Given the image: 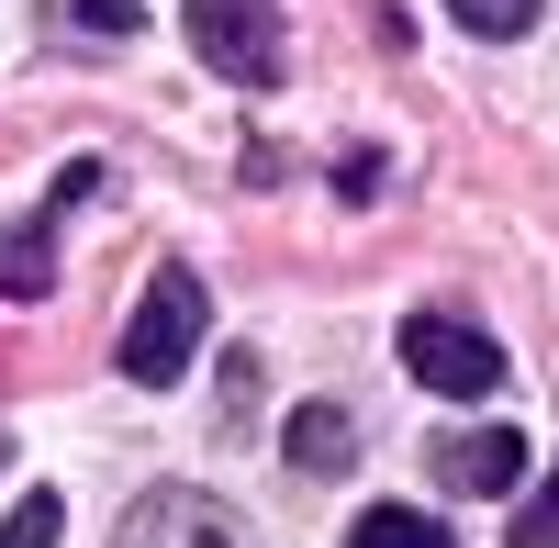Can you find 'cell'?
<instances>
[{
	"instance_id": "9",
	"label": "cell",
	"mask_w": 559,
	"mask_h": 548,
	"mask_svg": "<svg viewBox=\"0 0 559 548\" xmlns=\"http://www.w3.org/2000/svg\"><path fill=\"white\" fill-rule=\"evenodd\" d=\"M57 526H68V504H57V492H23V504L0 515V548H57Z\"/></svg>"
},
{
	"instance_id": "14",
	"label": "cell",
	"mask_w": 559,
	"mask_h": 548,
	"mask_svg": "<svg viewBox=\"0 0 559 548\" xmlns=\"http://www.w3.org/2000/svg\"><path fill=\"white\" fill-rule=\"evenodd\" d=\"M0 460H12V437H0Z\"/></svg>"
},
{
	"instance_id": "7",
	"label": "cell",
	"mask_w": 559,
	"mask_h": 548,
	"mask_svg": "<svg viewBox=\"0 0 559 548\" xmlns=\"http://www.w3.org/2000/svg\"><path fill=\"white\" fill-rule=\"evenodd\" d=\"M280 448H292V470H347V460H358V426L336 415V403H302Z\"/></svg>"
},
{
	"instance_id": "6",
	"label": "cell",
	"mask_w": 559,
	"mask_h": 548,
	"mask_svg": "<svg viewBox=\"0 0 559 548\" xmlns=\"http://www.w3.org/2000/svg\"><path fill=\"white\" fill-rule=\"evenodd\" d=\"M57 291V224H0V302H45Z\"/></svg>"
},
{
	"instance_id": "8",
	"label": "cell",
	"mask_w": 559,
	"mask_h": 548,
	"mask_svg": "<svg viewBox=\"0 0 559 548\" xmlns=\"http://www.w3.org/2000/svg\"><path fill=\"white\" fill-rule=\"evenodd\" d=\"M347 548H448V526H426L414 504H369V515L347 526Z\"/></svg>"
},
{
	"instance_id": "12",
	"label": "cell",
	"mask_w": 559,
	"mask_h": 548,
	"mask_svg": "<svg viewBox=\"0 0 559 548\" xmlns=\"http://www.w3.org/2000/svg\"><path fill=\"white\" fill-rule=\"evenodd\" d=\"M68 23H102V34H134L146 12H134V0H68Z\"/></svg>"
},
{
	"instance_id": "11",
	"label": "cell",
	"mask_w": 559,
	"mask_h": 548,
	"mask_svg": "<svg viewBox=\"0 0 559 548\" xmlns=\"http://www.w3.org/2000/svg\"><path fill=\"white\" fill-rule=\"evenodd\" d=\"M515 548H559V481H548L537 504H526V526H515Z\"/></svg>"
},
{
	"instance_id": "10",
	"label": "cell",
	"mask_w": 559,
	"mask_h": 548,
	"mask_svg": "<svg viewBox=\"0 0 559 548\" xmlns=\"http://www.w3.org/2000/svg\"><path fill=\"white\" fill-rule=\"evenodd\" d=\"M448 12L471 23V34H492V45H515V34L537 23V0H448Z\"/></svg>"
},
{
	"instance_id": "3",
	"label": "cell",
	"mask_w": 559,
	"mask_h": 548,
	"mask_svg": "<svg viewBox=\"0 0 559 548\" xmlns=\"http://www.w3.org/2000/svg\"><path fill=\"white\" fill-rule=\"evenodd\" d=\"M191 57L236 90L280 79V0H191Z\"/></svg>"
},
{
	"instance_id": "5",
	"label": "cell",
	"mask_w": 559,
	"mask_h": 548,
	"mask_svg": "<svg viewBox=\"0 0 559 548\" xmlns=\"http://www.w3.org/2000/svg\"><path fill=\"white\" fill-rule=\"evenodd\" d=\"M123 548H236V515H224L213 492H146Z\"/></svg>"
},
{
	"instance_id": "13",
	"label": "cell",
	"mask_w": 559,
	"mask_h": 548,
	"mask_svg": "<svg viewBox=\"0 0 559 548\" xmlns=\"http://www.w3.org/2000/svg\"><path fill=\"white\" fill-rule=\"evenodd\" d=\"M90 191H102V157H68V168H57V213L90 202Z\"/></svg>"
},
{
	"instance_id": "1",
	"label": "cell",
	"mask_w": 559,
	"mask_h": 548,
	"mask_svg": "<svg viewBox=\"0 0 559 548\" xmlns=\"http://www.w3.org/2000/svg\"><path fill=\"white\" fill-rule=\"evenodd\" d=\"M202 336H213V291H202V269L168 258L157 281H146V302H134V325H123V381L168 392V381L202 358Z\"/></svg>"
},
{
	"instance_id": "4",
	"label": "cell",
	"mask_w": 559,
	"mask_h": 548,
	"mask_svg": "<svg viewBox=\"0 0 559 548\" xmlns=\"http://www.w3.org/2000/svg\"><path fill=\"white\" fill-rule=\"evenodd\" d=\"M526 460H537V448H526L515 426H481V437H437V460H426V470H437L448 492H515Z\"/></svg>"
},
{
	"instance_id": "2",
	"label": "cell",
	"mask_w": 559,
	"mask_h": 548,
	"mask_svg": "<svg viewBox=\"0 0 559 548\" xmlns=\"http://www.w3.org/2000/svg\"><path fill=\"white\" fill-rule=\"evenodd\" d=\"M403 370L426 392H448V403H481V392H503V347L481 325H459V313H414L403 325Z\"/></svg>"
}]
</instances>
